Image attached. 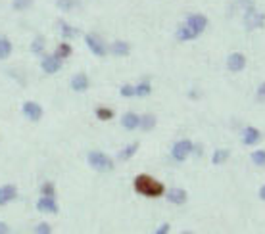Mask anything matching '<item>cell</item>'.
<instances>
[{
  "instance_id": "22",
  "label": "cell",
  "mask_w": 265,
  "mask_h": 234,
  "mask_svg": "<svg viewBox=\"0 0 265 234\" xmlns=\"http://www.w3.org/2000/svg\"><path fill=\"white\" fill-rule=\"evenodd\" d=\"M156 123H158V119H156V115H152V113L140 115V131L148 133V131H152L154 127H156Z\"/></svg>"
},
{
  "instance_id": "32",
  "label": "cell",
  "mask_w": 265,
  "mask_h": 234,
  "mask_svg": "<svg viewBox=\"0 0 265 234\" xmlns=\"http://www.w3.org/2000/svg\"><path fill=\"white\" fill-rule=\"evenodd\" d=\"M119 96H123V98H135V85L119 86Z\"/></svg>"
},
{
  "instance_id": "34",
  "label": "cell",
  "mask_w": 265,
  "mask_h": 234,
  "mask_svg": "<svg viewBox=\"0 0 265 234\" xmlns=\"http://www.w3.org/2000/svg\"><path fill=\"white\" fill-rule=\"evenodd\" d=\"M236 4H238L240 8H244V12L250 8H256V2H254V0H236Z\"/></svg>"
},
{
  "instance_id": "30",
  "label": "cell",
  "mask_w": 265,
  "mask_h": 234,
  "mask_svg": "<svg viewBox=\"0 0 265 234\" xmlns=\"http://www.w3.org/2000/svg\"><path fill=\"white\" fill-rule=\"evenodd\" d=\"M35 234H52V225L49 221H40L39 225L35 226Z\"/></svg>"
},
{
  "instance_id": "37",
  "label": "cell",
  "mask_w": 265,
  "mask_h": 234,
  "mask_svg": "<svg viewBox=\"0 0 265 234\" xmlns=\"http://www.w3.org/2000/svg\"><path fill=\"white\" fill-rule=\"evenodd\" d=\"M257 196H259V200H261V202H265V184H261V186H259V192H257Z\"/></svg>"
},
{
  "instance_id": "9",
  "label": "cell",
  "mask_w": 265,
  "mask_h": 234,
  "mask_svg": "<svg viewBox=\"0 0 265 234\" xmlns=\"http://www.w3.org/2000/svg\"><path fill=\"white\" fill-rule=\"evenodd\" d=\"M58 202L56 198H49V196H40L37 200V211L42 215H56L58 213Z\"/></svg>"
},
{
  "instance_id": "14",
  "label": "cell",
  "mask_w": 265,
  "mask_h": 234,
  "mask_svg": "<svg viewBox=\"0 0 265 234\" xmlns=\"http://www.w3.org/2000/svg\"><path fill=\"white\" fill-rule=\"evenodd\" d=\"M69 85H71V90H75V92H87L88 86H90V81H88L87 73H75Z\"/></svg>"
},
{
  "instance_id": "10",
  "label": "cell",
  "mask_w": 265,
  "mask_h": 234,
  "mask_svg": "<svg viewBox=\"0 0 265 234\" xmlns=\"http://www.w3.org/2000/svg\"><path fill=\"white\" fill-rule=\"evenodd\" d=\"M40 69L44 71L46 75H54V73H58V71L62 69V60L56 54L44 56L42 62H40Z\"/></svg>"
},
{
  "instance_id": "26",
  "label": "cell",
  "mask_w": 265,
  "mask_h": 234,
  "mask_svg": "<svg viewBox=\"0 0 265 234\" xmlns=\"http://www.w3.org/2000/svg\"><path fill=\"white\" fill-rule=\"evenodd\" d=\"M250 159H252V163L256 165V167H259V169H263L265 167V150H254L252 152V156H250Z\"/></svg>"
},
{
  "instance_id": "29",
  "label": "cell",
  "mask_w": 265,
  "mask_h": 234,
  "mask_svg": "<svg viewBox=\"0 0 265 234\" xmlns=\"http://www.w3.org/2000/svg\"><path fill=\"white\" fill-rule=\"evenodd\" d=\"M97 117L100 119V121H110L113 117V109H110V108H97Z\"/></svg>"
},
{
  "instance_id": "2",
  "label": "cell",
  "mask_w": 265,
  "mask_h": 234,
  "mask_svg": "<svg viewBox=\"0 0 265 234\" xmlns=\"http://www.w3.org/2000/svg\"><path fill=\"white\" fill-rule=\"evenodd\" d=\"M87 161L88 165L98 173H112L113 169H115V163H113L112 157L108 156V154H104V152H98V150L88 152Z\"/></svg>"
},
{
  "instance_id": "5",
  "label": "cell",
  "mask_w": 265,
  "mask_h": 234,
  "mask_svg": "<svg viewBox=\"0 0 265 234\" xmlns=\"http://www.w3.org/2000/svg\"><path fill=\"white\" fill-rule=\"evenodd\" d=\"M85 42H87L88 50L94 56H98V58H104V56L110 52V48L106 46L104 39H102L100 35H97V33H88L87 37H85Z\"/></svg>"
},
{
  "instance_id": "3",
  "label": "cell",
  "mask_w": 265,
  "mask_h": 234,
  "mask_svg": "<svg viewBox=\"0 0 265 234\" xmlns=\"http://www.w3.org/2000/svg\"><path fill=\"white\" fill-rule=\"evenodd\" d=\"M244 29L246 31H257L265 25V14L257 8H250L244 12Z\"/></svg>"
},
{
  "instance_id": "38",
  "label": "cell",
  "mask_w": 265,
  "mask_h": 234,
  "mask_svg": "<svg viewBox=\"0 0 265 234\" xmlns=\"http://www.w3.org/2000/svg\"><path fill=\"white\" fill-rule=\"evenodd\" d=\"M181 234H196V232H192V230H183Z\"/></svg>"
},
{
  "instance_id": "16",
  "label": "cell",
  "mask_w": 265,
  "mask_h": 234,
  "mask_svg": "<svg viewBox=\"0 0 265 234\" xmlns=\"http://www.w3.org/2000/svg\"><path fill=\"white\" fill-rule=\"evenodd\" d=\"M110 52L117 58H127L131 54V44L127 40H113L112 46H110Z\"/></svg>"
},
{
  "instance_id": "23",
  "label": "cell",
  "mask_w": 265,
  "mask_h": 234,
  "mask_svg": "<svg viewBox=\"0 0 265 234\" xmlns=\"http://www.w3.org/2000/svg\"><path fill=\"white\" fill-rule=\"evenodd\" d=\"M229 156H231V152L225 148H219L213 152V156H211V163L213 165H223L229 159Z\"/></svg>"
},
{
  "instance_id": "8",
  "label": "cell",
  "mask_w": 265,
  "mask_h": 234,
  "mask_svg": "<svg viewBox=\"0 0 265 234\" xmlns=\"http://www.w3.org/2000/svg\"><path fill=\"white\" fill-rule=\"evenodd\" d=\"M246 56L242 54V52H231V54L227 56V69L231 71V73H240V71L246 69Z\"/></svg>"
},
{
  "instance_id": "35",
  "label": "cell",
  "mask_w": 265,
  "mask_h": 234,
  "mask_svg": "<svg viewBox=\"0 0 265 234\" xmlns=\"http://www.w3.org/2000/svg\"><path fill=\"white\" fill-rule=\"evenodd\" d=\"M169 230H171V225H169V223H161V225L156 228L154 234H169Z\"/></svg>"
},
{
  "instance_id": "12",
  "label": "cell",
  "mask_w": 265,
  "mask_h": 234,
  "mask_svg": "<svg viewBox=\"0 0 265 234\" xmlns=\"http://www.w3.org/2000/svg\"><path fill=\"white\" fill-rule=\"evenodd\" d=\"M17 198V186L16 184H2L0 186V207L8 205Z\"/></svg>"
},
{
  "instance_id": "11",
  "label": "cell",
  "mask_w": 265,
  "mask_h": 234,
  "mask_svg": "<svg viewBox=\"0 0 265 234\" xmlns=\"http://www.w3.org/2000/svg\"><path fill=\"white\" fill-rule=\"evenodd\" d=\"M261 142V131L257 129V127H244V131H242V144L244 146H257Z\"/></svg>"
},
{
  "instance_id": "18",
  "label": "cell",
  "mask_w": 265,
  "mask_h": 234,
  "mask_svg": "<svg viewBox=\"0 0 265 234\" xmlns=\"http://www.w3.org/2000/svg\"><path fill=\"white\" fill-rule=\"evenodd\" d=\"M12 52H14L12 40L8 37H4V35H0V60H8Z\"/></svg>"
},
{
  "instance_id": "7",
  "label": "cell",
  "mask_w": 265,
  "mask_h": 234,
  "mask_svg": "<svg viewBox=\"0 0 265 234\" xmlns=\"http://www.w3.org/2000/svg\"><path fill=\"white\" fill-rule=\"evenodd\" d=\"M21 111H23V115L27 117L29 121H33V123L40 121V119H42V115H44V109H42V106H40L39 102H33V100L23 102Z\"/></svg>"
},
{
  "instance_id": "25",
  "label": "cell",
  "mask_w": 265,
  "mask_h": 234,
  "mask_svg": "<svg viewBox=\"0 0 265 234\" xmlns=\"http://www.w3.org/2000/svg\"><path fill=\"white\" fill-rule=\"evenodd\" d=\"M44 46H46V40H44V37H40V35H37L35 39H33L31 42V52L33 54H44Z\"/></svg>"
},
{
  "instance_id": "13",
  "label": "cell",
  "mask_w": 265,
  "mask_h": 234,
  "mask_svg": "<svg viewBox=\"0 0 265 234\" xmlns=\"http://www.w3.org/2000/svg\"><path fill=\"white\" fill-rule=\"evenodd\" d=\"M121 127H123L125 131H137V129H140V115L135 113V111L123 113V117H121Z\"/></svg>"
},
{
  "instance_id": "19",
  "label": "cell",
  "mask_w": 265,
  "mask_h": 234,
  "mask_svg": "<svg viewBox=\"0 0 265 234\" xmlns=\"http://www.w3.org/2000/svg\"><path fill=\"white\" fill-rule=\"evenodd\" d=\"M58 27H60V33H62V37H64V39H73V37H77V35H79V29H75L73 25H69L67 21H64V19H60V21H58Z\"/></svg>"
},
{
  "instance_id": "15",
  "label": "cell",
  "mask_w": 265,
  "mask_h": 234,
  "mask_svg": "<svg viewBox=\"0 0 265 234\" xmlns=\"http://www.w3.org/2000/svg\"><path fill=\"white\" fill-rule=\"evenodd\" d=\"M167 200L175 205H183L188 200V194H186L185 188H169L167 190Z\"/></svg>"
},
{
  "instance_id": "20",
  "label": "cell",
  "mask_w": 265,
  "mask_h": 234,
  "mask_svg": "<svg viewBox=\"0 0 265 234\" xmlns=\"http://www.w3.org/2000/svg\"><path fill=\"white\" fill-rule=\"evenodd\" d=\"M175 39L181 40V42H188V40H194L196 39V35H194L186 25H179L175 31Z\"/></svg>"
},
{
  "instance_id": "33",
  "label": "cell",
  "mask_w": 265,
  "mask_h": 234,
  "mask_svg": "<svg viewBox=\"0 0 265 234\" xmlns=\"http://www.w3.org/2000/svg\"><path fill=\"white\" fill-rule=\"evenodd\" d=\"M256 100L259 104H265V81H261L256 88Z\"/></svg>"
},
{
  "instance_id": "31",
  "label": "cell",
  "mask_w": 265,
  "mask_h": 234,
  "mask_svg": "<svg viewBox=\"0 0 265 234\" xmlns=\"http://www.w3.org/2000/svg\"><path fill=\"white\" fill-rule=\"evenodd\" d=\"M40 196H49V198H54L56 196V188L52 182H44L42 186H40Z\"/></svg>"
},
{
  "instance_id": "21",
  "label": "cell",
  "mask_w": 265,
  "mask_h": 234,
  "mask_svg": "<svg viewBox=\"0 0 265 234\" xmlns=\"http://www.w3.org/2000/svg\"><path fill=\"white\" fill-rule=\"evenodd\" d=\"M152 94V85H150V81H140L135 85V96L137 98H146V96H150Z\"/></svg>"
},
{
  "instance_id": "17",
  "label": "cell",
  "mask_w": 265,
  "mask_h": 234,
  "mask_svg": "<svg viewBox=\"0 0 265 234\" xmlns=\"http://www.w3.org/2000/svg\"><path fill=\"white\" fill-rule=\"evenodd\" d=\"M138 148H140V144H138V142H131V144H127L125 148L119 150L117 157H119L121 161H129V159H131V157H133L138 152Z\"/></svg>"
},
{
  "instance_id": "36",
  "label": "cell",
  "mask_w": 265,
  "mask_h": 234,
  "mask_svg": "<svg viewBox=\"0 0 265 234\" xmlns=\"http://www.w3.org/2000/svg\"><path fill=\"white\" fill-rule=\"evenodd\" d=\"M10 232V226L4 223V221H0V234H8Z\"/></svg>"
},
{
  "instance_id": "24",
  "label": "cell",
  "mask_w": 265,
  "mask_h": 234,
  "mask_svg": "<svg viewBox=\"0 0 265 234\" xmlns=\"http://www.w3.org/2000/svg\"><path fill=\"white\" fill-rule=\"evenodd\" d=\"M56 6L62 12H73V10H77L81 6L79 0H56Z\"/></svg>"
},
{
  "instance_id": "4",
  "label": "cell",
  "mask_w": 265,
  "mask_h": 234,
  "mask_svg": "<svg viewBox=\"0 0 265 234\" xmlns=\"http://www.w3.org/2000/svg\"><path fill=\"white\" fill-rule=\"evenodd\" d=\"M194 152V142L188 141V138H181V141H177L173 144V148H171V157L175 159V161H185L190 157V154Z\"/></svg>"
},
{
  "instance_id": "28",
  "label": "cell",
  "mask_w": 265,
  "mask_h": 234,
  "mask_svg": "<svg viewBox=\"0 0 265 234\" xmlns=\"http://www.w3.org/2000/svg\"><path fill=\"white\" fill-rule=\"evenodd\" d=\"M71 50H73V48L69 46L67 42H62V44H58V48H56V56L60 58V60L69 58V56H71Z\"/></svg>"
},
{
  "instance_id": "6",
  "label": "cell",
  "mask_w": 265,
  "mask_h": 234,
  "mask_svg": "<svg viewBox=\"0 0 265 234\" xmlns=\"http://www.w3.org/2000/svg\"><path fill=\"white\" fill-rule=\"evenodd\" d=\"M185 25L196 37H200L202 33L206 31V27H208V17L204 16V14H190V16L186 17Z\"/></svg>"
},
{
  "instance_id": "1",
  "label": "cell",
  "mask_w": 265,
  "mask_h": 234,
  "mask_svg": "<svg viewBox=\"0 0 265 234\" xmlns=\"http://www.w3.org/2000/svg\"><path fill=\"white\" fill-rule=\"evenodd\" d=\"M133 184H135V190L138 194L148 196V198H160V196L165 194L163 184L158 182L156 179H152L150 175H138Z\"/></svg>"
},
{
  "instance_id": "27",
  "label": "cell",
  "mask_w": 265,
  "mask_h": 234,
  "mask_svg": "<svg viewBox=\"0 0 265 234\" xmlns=\"http://www.w3.org/2000/svg\"><path fill=\"white\" fill-rule=\"evenodd\" d=\"M33 6V0H12V8L16 12H25Z\"/></svg>"
}]
</instances>
